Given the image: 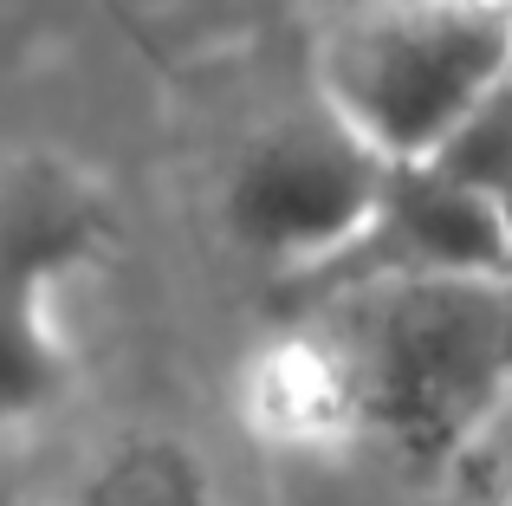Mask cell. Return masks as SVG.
<instances>
[{
	"label": "cell",
	"instance_id": "1",
	"mask_svg": "<svg viewBox=\"0 0 512 506\" xmlns=\"http://www.w3.org/2000/svg\"><path fill=\"white\" fill-rule=\"evenodd\" d=\"M512 396V273L357 279L299 299L260 357L253 416L292 442L461 461Z\"/></svg>",
	"mask_w": 512,
	"mask_h": 506
},
{
	"label": "cell",
	"instance_id": "2",
	"mask_svg": "<svg viewBox=\"0 0 512 506\" xmlns=\"http://www.w3.org/2000/svg\"><path fill=\"white\" fill-rule=\"evenodd\" d=\"M506 78L512 0H370L325 46L318 98L389 163H435Z\"/></svg>",
	"mask_w": 512,
	"mask_h": 506
},
{
	"label": "cell",
	"instance_id": "3",
	"mask_svg": "<svg viewBox=\"0 0 512 506\" xmlns=\"http://www.w3.org/2000/svg\"><path fill=\"white\" fill-rule=\"evenodd\" d=\"M389 163L370 137L318 98L312 111H292L266 124L234 156L221 189V221L253 260L279 266L292 279L331 266L370 228V215L389 195Z\"/></svg>",
	"mask_w": 512,
	"mask_h": 506
},
{
	"label": "cell",
	"instance_id": "4",
	"mask_svg": "<svg viewBox=\"0 0 512 506\" xmlns=\"http://www.w3.org/2000/svg\"><path fill=\"white\" fill-rule=\"evenodd\" d=\"M111 247V208L78 169L20 156L0 169V429L39 416L72 377L59 292Z\"/></svg>",
	"mask_w": 512,
	"mask_h": 506
},
{
	"label": "cell",
	"instance_id": "5",
	"mask_svg": "<svg viewBox=\"0 0 512 506\" xmlns=\"http://www.w3.org/2000/svg\"><path fill=\"white\" fill-rule=\"evenodd\" d=\"M415 273H512L506 208L454 182L435 163H396L383 208L331 266L292 279V299H312L357 279H415Z\"/></svg>",
	"mask_w": 512,
	"mask_h": 506
},
{
	"label": "cell",
	"instance_id": "6",
	"mask_svg": "<svg viewBox=\"0 0 512 506\" xmlns=\"http://www.w3.org/2000/svg\"><path fill=\"white\" fill-rule=\"evenodd\" d=\"M78 506H221L201 455L175 435H130L104 448L78 487Z\"/></svg>",
	"mask_w": 512,
	"mask_h": 506
},
{
	"label": "cell",
	"instance_id": "7",
	"mask_svg": "<svg viewBox=\"0 0 512 506\" xmlns=\"http://www.w3.org/2000/svg\"><path fill=\"white\" fill-rule=\"evenodd\" d=\"M435 169H448L454 182L493 195V202H506V195H512V78L493 91L487 104H480L474 117H467L461 130H454L448 143H441Z\"/></svg>",
	"mask_w": 512,
	"mask_h": 506
},
{
	"label": "cell",
	"instance_id": "8",
	"mask_svg": "<svg viewBox=\"0 0 512 506\" xmlns=\"http://www.w3.org/2000/svg\"><path fill=\"white\" fill-rule=\"evenodd\" d=\"M454 474H461L474 506H512V396L487 416V429L461 448Z\"/></svg>",
	"mask_w": 512,
	"mask_h": 506
},
{
	"label": "cell",
	"instance_id": "9",
	"mask_svg": "<svg viewBox=\"0 0 512 506\" xmlns=\"http://www.w3.org/2000/svg\"><path fill=\"white\" fill-rule=\"evenodd\" d=\"M0 506H26V500H20V487H13V474H7V468H0Z\"/></svg>",
	"mask_w": 512,
	"mask_h": 506
},
{
	"label": "cell",
	"instance_id": "10",
	"mask_svg": "<svg viewBox=\"0 0 512 506\" xmlns=\"http://www.w3.org/2000/svg\"><path fill=\"white\" fill-rule=\"evenodd\" d=\"M500 208H506V234H512V195H506V202H500Z\"/></svg>",
	"mask_w": 512,
	"mask_h": 506
}]
</instances>
